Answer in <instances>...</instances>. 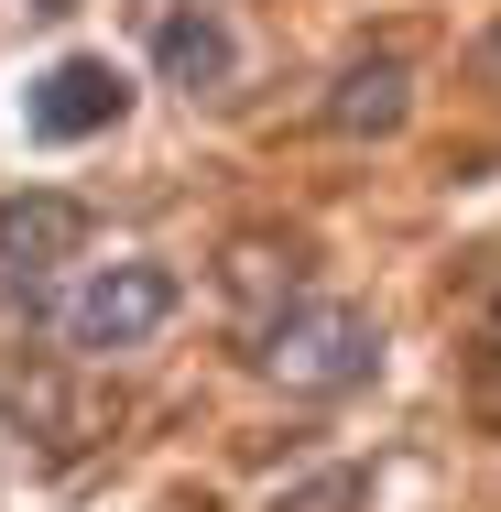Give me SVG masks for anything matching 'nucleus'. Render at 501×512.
Returning a JSON list of instances; mask_svg holds the SVG:
<instances>
[{
	"label": "nucleus",
	"mask_w": 501,
	"mask_h": 512,
	"mask_svg": "<svg viewBox=\"0 0 501 512\" xmlns=\"http://www.w3.org/2000/svg\"><path fill=\"white\" fill-rule=\"evenodd\" d=\"M262 371L284 393H360L382 371V327L338 295H284V316L262 327Z\"/></svg>",
	"instance_id": "obj_1"
},
{
	"label": "nucleus",
	"mask_w": 501,
	"mask_h": 512,
	"mask_svg": "<svg viewBox=\"0 0 501 512\" xmlns=\"http://www.w3.org/2000/svg\"><path fill=\"white\" fill-rule=\"evenodd\" d=\"M175 306H186V284H175L164 262H99V273L66 295V349H99V360L109 349H142Z\"/></svg>",
	"instance_id": "obj_2"
},
{
	"label": "nucleus",
	"mask_w": 501,
	"mask_h": 512,
	"mask_svg": "<svg viewBox=\"0 0 501 512\" xmlns=\"http://www.w3.org/2000/svg\"><path fill=\"white\" fill-rule=\"evenodd\" d=\"M131 109V77L109 66V55H55L33 88H22V120L44 131V142H88V131H109Z\"/></svg>",
	"instance_id": "obj_3"
},
{
	"label": "nucleus",
	"mask_w": 501,
	"mask_h": 512,
	"mask_svg": "<svg viewBox=\"0 0 501 512\" xmlns=\"http://www.w3.org/2000/svg\"><path fill=\"white\" fill-rule=\"evenodd\" d=\"M88 251V207L55 197V186H33V197H0V273L11 284H44V273H66Z\"/></svg>",
	"instance_id": "obj_4"
},
{
	"label": "nucleus",
	"mask_w": 501,
	"mask_h": 512,
	"mask_svg": "<svg viewBox=\"0 0 501 512\" xmlns=\"http://www.w3.org/2000/svg\"><path fill=\"white\" fill-rule=\"evenodd\" d=\"M403 120H414V66H403V55H360V66L327 88V131H338V142H393Z\"/></svg>",
	"instance_id": "obj_5"
},
{
	"label": "nucleus",
	"mask_w": 501,
	"mask_h": 512,
	"mask_svg": "<svg viewBox=\"0 0 501 512\" xmlns=\"http://www.w3.org/2000/svg\"><path fill=\"white\" fill-rule=\"evenodd\" d=\"M153 66H164V88H186V99H207V88H229L240 44H229V22H218L207 0H175V11L153 22Z\"/></svg>",
	"instance_id": "obj_6"
},
{
	"label": "nucleus",
	"mask_w": 501,
	"mask_h": 512,
	"mask_svg": "<svg viewBox=\"0 0 501 512\" xmlns=\"http://www.w3.org/2000/svg\"><path fill=\"white\" fill-rule=\"evenodd\" d=\"M360 491H371V480H360V469H338V480H316V491H284L273 512H349Z\"/></svg>",
	"instance_id": "obj_7"
},
{
	"label": "nucleus",
	"mask_w": 501,
	"mask_h": 512,
	"mask_svg": "<svg viewBox=\"0 0 501 512\" xmlns=\"http://www.w3.org/2000/svg\"><path fill=\"white\" fill-rule=\"evenodd\" d=\"M480 66H491V77H501V22H491V44H480Z\"/></svg>",
	"instance_id": "obj_8"
},
{
	"label": "nucleus",
	"mask_w": 501,
	"mask_h": 512,
	"mask_svg": "<svg viewBox=\"0 0 501 512\" xmlns=\"http://www.w3.org/2000/svg\"><path fill=\"white\" fill-rule=\"evenodd\" d=\"M33 11H77V0H33Z\"/></svg>",
	"instance_id": "obj_9"
}]
</instances>
